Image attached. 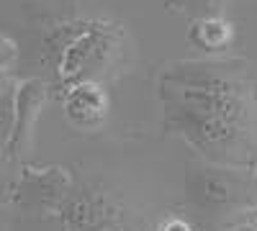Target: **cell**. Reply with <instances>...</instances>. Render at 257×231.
Masks as SVG:
<instances>
[{
    "instance_id": "cell-1",
    "label": "cell",
    "mask_w": 257,
    "mask_h": 231,
    "mask_svg": "<svg viewBox=\"0 0 257 231\" xmlns=\"http://www.w3.org/2000/svg\"><path fill=\"white\" fill-rule=\"evenodd\" d=\"M113 49V36L108 31H103L98 26L85 29L82 34H77L67 49L62 52L59 59V75L64 82H72V85H80V82H93L90 72H95V67L100 70L105 65Z\"/></svg>"
},
{
    "instance_id": "cell-2",
    "label": "cell",
    "mask_w": 257,
    "mask_h": 231,
    "mask_svg": "<svg viewBox=\"0 0 257 231\" xmlns=\"http://www.w3.org/2000/svg\"><path fill=\"white\" fill-rule=\"evenodd\" d=\"M47 103V88L44 82L39 80H26V82H18V93H16V118H13V131L11 139L6 144V149L18 157L29 149L31 136H34V126L36 118L41 113Z\"/></svg>"
},
{
    "instance_id": "cell-3",
    "label": "cell",
    "mask_w": 257,
    "mask_h": 231,
    "mask_svg": "<svg viewBox=\"0 0 257 231\" xmlns=\"http://www.w3.org/2000/svg\"><path fill=\"white\" fill-rule=\"evenodd\" d=\"M64 113L80 129H95L108 113V98L95 82H80L72 85L64 98Z\"/></svg>"
},
{
    "instance_id": "cell-4",
    "label": "cell",
    "mask_w": 257,
    "mask_h": 231,
    "mask_svg": "<svg viewBox=\"0 0 257 231\" xmlns=\"http://www.w3.org/2000/svg\"><path fill=\"white\" fill-rule=\"evenodd\" d=\"M190 39L196 41L198 47L208 49V52H219L224 47H229L231 41V26L221 18H203L198 21L190 31Z\"/></svg>"
},
{
    "instance_id": "cell-5",
    "label": "cell",
    "mask_w": 257,
    "mask_h": 231,
    "mask_svg": "<svg viewBox=\"0 0 257 231\" xmlns=\"http://www.w3.org/2000/svg\"><path fill=\"white\" fill-rule=\"evenodd\" d=\"M16 93L18 82L8 70H0V146H6L13 131V118H16Z\"/></svg>"
},
{
    "instance_id": "cell-6",
    "label": "cell",
    "mask_w": 257,
    "mask_h": 231,
    "mask_svg": "<svg viewBox=\"0 0 257 231\" xmlns=\"http://www.w3.org/2000/svg\"><path fill=\"white\" fill-rule=\"evenodd\" d=\"M16 57H18V47H16V41H13V39H8L6 34H0V70L13 67Z\"/></svg>"
},
{
    "instance_id": "cell-7",
    "label": "cell",
    "mask_w": 257,
    "mask_h": 231,
    "mask_svg": "<svg viewBox=\"0 0 257 231\" xmlns=\"http://www.w3.org/2000/svg\"><path fill=\"white\" fill-rule=\"evenodd\" d=\"M162 231H190V226H188L185 221H180V218H173V221H167V223H165Z\"/></svg>"
},
{
    "instance_id": "cell-8",
    "label": "cell",
    "mask_w": 257,
    "mask_h": 231,
    "mask_svg": "<svg viewBox=\"0 0 257 231\" xmlns=\"http://www.w3.org/2000/svg\"><path fill=\"white\" fill-rule=\"evenodd\" d=\"M231 231H257V218H247V221H242L239 226H234Z\"/></svg>"
}]
</instances>
